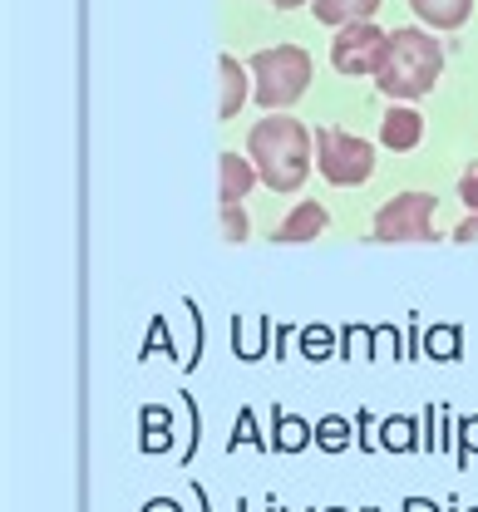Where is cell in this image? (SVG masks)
<instances>
[{"label":"cell","mask_w":478,"mask_h":512,"mask_svg":"<svg viewBox=\"0 0 478 512\" xmlns=\"http://www.w3.org/2000/svg\"><path fill=\"white\" fill-rule=\"evenodd\" d=\"M247 158L257 163L262 183L272 192H296L311 173V158H316V133L291 119L286 109L281 114H267L262 124L252 128L247 138Z\"/></svg>","instance_id":"cell-1"},{"label":"cell","mask_w":478,"mask_h":512,"mask_svg":"<svg viewBox=\"0 0 478 512\" xmlns=\"http://www.w3.org/2000/svg\"><path fill=\"white\" fill-rule=\"evenodd\" d=\"M444 74V45L434 40V30L410 25V30H390V45H385V64L375 69V84L385 99H424Z\"/></svg>","instance_id":"cell-2"},{"label":"cell","mask_w":478,"mask_h":512,"mask_svg":"<svg viewBox=\"0 0 478 512\" xmlns=\"http://www.w3.org/2000/svg\"><path fill=\"white\" fill-rule=\"evenodd\" d=\"M311 89V55L301 50V45H272V50H262L257 60H252V104H262V109H291L301 94Z\"/></svg>","instance_id":"cell-3"},{"label":"cell","mask_w":478,"mask_h":512,"mask_svg":"<svg viewBox=\"0 0 478 512\" xmlns=\"http://www.w3.org/2000/svg\"><path fill=\"white\" fill-rule=\"evenodd\" d=\"M316 168L336 188H360L375 173V148L345 128H321L316 133Z\"/></svg>","instance_id":"cell-4"},{"label":"cell","mask_w":478,"mask_h":512,"mask_svg":"<svg viewBox=\"0 0 478 512\" xmlns=\"http://www.w3.org/2000/svg\"><path fill=\"white\" fill-rule=\"evenodd\" d=\"M434 192H400L375 212V242H434Z\"/></svg>","instance_id":"cell-5"},{"label":"cell","mask_w":478,"mask_h":512,"mask_svg":"<svg viewBox=\"0 0 478 512\" xmlns=\"http://www.w3.org/2000/svg\"><path fill=\"white\" fill-rule=\"evenodd\" d=\"M385 45H390V35L375 20H350L331 45V64H336V74H375L385 64Z\"/></svg>","instance_id":"cell-6"},{"label":"cell","mask_w":478,"mask_h":512,"mask_svg":"<svg viewBox=\"0 0 478 512\" xmlns=\"http://www.w3.org/2000/svg\"><path fill=\"white\" fill-rule=\"evenodd\" d=\"M419 138H424V119H419V109H410V104L385 109V119H380V143H385V148L410 153V148H419Z\"/></svg>","instance_id":"cell-7"},{"label":"cell","mask_w":478,"mask_h":512,"mask_svg":"<svg viewBox=\"0 0 478 512\" xmlns=\"http://www.w3.org/2000/svg\"><path fill=\"white\" fill-rule=\"evenodd\" d=\"M217 173H222V183H217L222 202H242L252 192V183H262V173H257V163L247 153H222L217 158Z\"/></svg>","instance_id":"cell-8"},{"label":"cell","mask_w":478,"mask_h":512,"mask_svg":"<svg viewBox=\"0 0 478 512\" xmlns=\"http://www.w3.org/2000/svg\"><path fill=\"white\" fill-rule=\"evenodd\" d=\"M410 10L424 20V30H464L474 15V0H410Z\"/></svg>","instance_id":"cell-9"},{"label":"cell","mask_w":478,"mask_h":512,"mask_svg":"<svg viewBox=\"0 0 478 512\" xmlns=\"http://www.w3.org/2000/svg\"><path fill=\"white\" fill-rule=\"evenodd\" d=\"M321 232H326V207H321V202H301V207L272 232V242L296 247V242H311V237H321Z\"/></svg>","instance_id":"cell-10"},{"label":"cell","mask_w":478,"mask_h":512,"mask_svg":"<svg viewBox=\"0 0 478 512\" xmlns=\"http://www.w3.org/2000/svg\"><path fill=\"white\" fill-rule=\"evenodd\" d=\"M217 84H222L217 114H222V119H237L242 104H247V69L232 60V55H222V60H217Z\"/></svg>","instance_id":"cell-11"},{"label":"cell","mask_w":478,"mask_h":512,"mask_svg":"<svg viewBox=\"0 0 478 512\" xmlns=\"http://www.w3.org/2000/svg\"><path fill=\"white\" fill-rule=\"evenodd\" d=\"M321 25H350V20H375L380 0H311Z\"/></svg>","instance_id":"cell-12"},{"label":"cell","mask_w":478,"mask_h":512,"mask_svg":"<svg viewBox=\"0 0 478 512\" xmlns=\"http://www.w3.org/2000/svg\"><path fill=\"white\" fill-rule=\"evenodd\" d=\"M222 237L227 242H247V217L237 202H222Z\"/></svg>","instance_id":"cell-13"},{"label":"cell","mask_w":478,"mask_h":512,"mask_svg":"<svg viewBox=\"0 0 478 512\" xmlns=\"http://www.w3.org/2000/svg\"><path fill=\"white\" fill-rule=\"evenodd\" d=\"M301 444H306V424H301V419H286V414H281V424H276V448L296 453Z\"/></svg>","instance_id":"cell-14"},{"label":"cell","mask_w":478,"mask_h":512,"mask_svg":"<svg viewBox=\"0 0 478 512\" xmlns=\"http://www.w3.org/2000/svg\"><path fill=\"white\" fill-rule=\"evenodd\" d=\"M459 197H464V207H469V212H478V163L464 168V178H459Z\"/></svg>","instance_id":"cell-15"},{"label":"cell","mask_w":478,"mask_h":512,"mask_svg":"<svg viewBox=\"0 0 478 512\" xmlns=\"http://www.w3.org/2000/svg\"><path fill=\"white\" fill-rule=\"evenodd\" d=\"M316 439H321L326 448H345V424L341 419H326V424L316 429Z\"/></svg>","instance_id":"cell-16"},{"label":"cell","mask_w":478,"mask_h":512,"mask_svg":"<svg viewBox=\"0 0 478 512\" xmlns=\"http://www.w3.org/2000/svg\"><path fill=\"white\" fill-rule=\"evenodd\" d=\"M454 242H464V247H474V242H478V212H474V217H464V222H459V232H454Z\"/></svg>","instance_id":"cell-17"},{"label":"cell","mask_w":478,"mask_h":512,"mask_svg":"<svg viewBox=\"0 0 478 512\" xmlns=\"http://www.w3.org/2000/svg\"><path fill=\"white\" fill-rule=\"evenodd\" d=\"M405 512H439V508H434L429 498H410V503H405Z\"/></svg>","instance_id":"cell-18"},{"label":"cell","mask_w":478,"mask_h":512,"mask_svg":"<svg viewBox=\"0 0 478 512\" xmlns=\"http://www.w3.org/2000/svg\"><path fill=\"white\" fill-rule=\"evenodd\" d=\"M276 10H296V5H311V0H272Z\"/></svg>","instance_id":"cell-19"},{"label":"cell","mask_w":478,"mask_h":512,"mask_svg":"<svg viewBox=\"0 0 478 512\" xmlns=\"http://www.w3.org/2000/svg\"><path fill=\"white\" fill-rule=\"evenodd\" d=\"M464 439H469V448L478 444V424H469V429H464Z\"/></svg>","instance_id":"cell-20"}]
</instances>
